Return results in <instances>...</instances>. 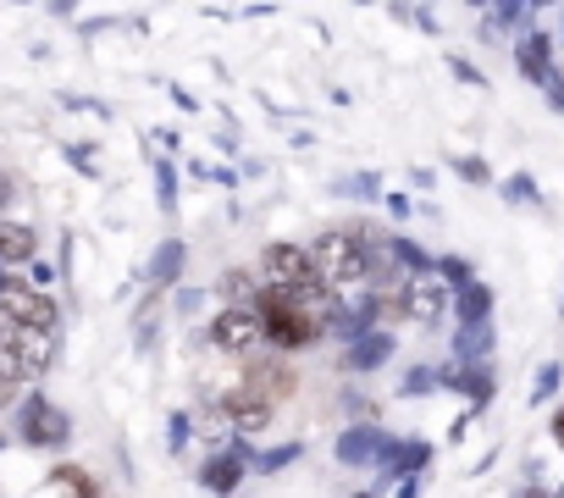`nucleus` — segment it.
Returning a JSON list of instances; mask_svg holds the SVG:
<instances>
[{
	"mask_svg": "<svg viewBox=\"0 0 564 498\" xmlns=\"http://www.w3.org/2000/svg\"><path fill=\"white\" fill-rule=\"evenodd\" d=\"M553 426H558V443H564V410H558V421H553Z\"/></svg>",
	"mask_w": 564,
	"mask_h": 498,
	"instance_id": "9b49d317",
	"label": "nucleus"
},
{
	"mask_svg": "<svg viewBox=\"0 0 564 498\" xmlns=\"http://www.w3.org/2000/svg\"><path fill=\"white\" fill-rule=\"evenodd\" d=\"M265 278L289 294V300H300V305H316L322 300V278H316V261H311V249H294V243H271L265 249Z\"/></svg>",
	"mask_w": 564,
	"mask_h": 498,
	"instance_id": "7ed1b4c3",
	"label": "nucleus"
},
{
	"mask_svg": "<svg viewBox=\"0 0 564 498\" xmlns=\"http://www.w3.org/2000/svg\"><path fill=\"white\" fill-rule=\"evenodd\" d=\"M210 344L227 349V355H249V349L265 344V327H260L254 311H221V316L210 322Z\"/></svg>",
	"mask_w": 564,
	"mask_h": 498,
	"instance_id": "39448f33",
	"label": "nucleus"
},
{
	"mask_svg": "<svg viewBox=\"0 0 564 498\" xmlns=\"http://www.w3.org/2000/svg\"><path fill=\"white\" fill-rule=\"evenodd\" d=\"M12 393H18V382H7V377H0V410L12 404Z\"/></svg>",
	"mask_w": 564,
	"mask_h": 498,
	"instance_id": "9d476101",
	"label": "nucleus"
},
{
	"mask_svg": "<svg viewBox=\"0 0 564 498\" xmlns=\"http://www.w3.org/2000/svg\"><path fill=\"white\" fill-rule=\"evenodd\" d=\"M311 261H316V278H322L327 289H355V283H366V272H371V249H366V238H360L355 227H333V232L316 238Z\"/></svg>",
	"mask_w": 564,
	"mask_h": 498,
	"instance_id": "f257e3e1",
	"label": "nucleus"
},
{
	"mask_svg": "<svg viewBox=\"0 0 564 498\" xmlns=\"http://www.w3.org/2000/svg\"><path fill=\"white\" fill-rule=\"evenodd\" d=\"M34 256V232L29 227H0V261H29Z\"/></svg>",
	"mask_w": 564,
	"mask_h": 498,
	"instance_id": "0eeeda50",
	"label": "nucleus"
},
{
	"mask_svg": "<svg viewBox=\"0 0 564 498\" xmlns=\"http://www.w3.org/2000/svg\"><path fill=\"white\" fill-rule=\"evenodd\" d=\"M410 311H415L421 322H426V316H437V311H443V289H437V283H421V289H415V300H410Z\"/></svg>",
	"mask_w": 564,
	"mask_h": 498,
	"instance_id": "1a4fd4ad",
	"label": "nucleus"
},
{
	"mask_svg": "<svg viewBox=\"0 0 564 498\" xmlns=\"http://www.w3.org/2000/svg\"><path fill=\"white\" fill-rule=\"evenodd\" d=\"M271 404H276V399H271L260 382H238V388L227 393V415H232L238 426H265V421H271Z\"/></svg>",
	"mask_w": 564,
	"mask_h": 498,
	"instance_id": "423d86ee",
	"label": "nucleus"
},
{
	"mask_svg": "<svg viewBox=\"0 0 564 498\" xmlns=\"http://www.w3.org/2000/svg\"><path fill=\"white\" fill-rule=\"evenodd\" d=\"M254 316H260V327H265V344H276V349H305V344H316V316L300 305V300H289V294H260L254 300Z\"/></svg>",
	"mask_w": 564,
	"mask_h": 498,
	"instance_id": "f03ea898",
	"label": "nucleus"
},
{
	"mask_svg": "<svg viewBox=\"0 0 564 498\" xmlns=\"http://www.w3.org/2000/svg\"><path fill=\"white\" fill-rule=\"evenodd\" d=\"M29 437H62V415L45 410V404H34L29 410Z\"/></svg>",
	"mask_w": 564,
	"mask_h": 498,
	"instance_id": "6e6552de",
	"label": "nucleus"
},
{
	"mask_svg": "<svg viewBox=\"0 0 564 498\" xmlns=\"http://www.w3.org/2000/svg\"><path fill=\"white\" fill-rule=\"evenodd\" d=\"M0 322L34 327V333H56V305L40 289H29V283H0Z\"/></svg>",
	"mask_w": 564,
	"mask_h": 498,
	"instance_id": "20e7f679",
	"label": "nucleus"
}]
</instances>
